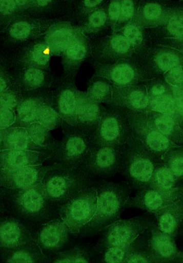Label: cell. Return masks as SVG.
Here are the masks:
<instances>
[{"instance_id": "cell-32", "label": "cell", "mask_w": 183, "mask_h": 263, "mask_svg": "<svg viewBox=\"0 0 183 263\" xmlns=\"http://www.w3.org/2000/svg\"><path fill=\"white\" fill-rule=\"evenodd\" d=\"M113 85L106 79L93 75L88 83L86 91L94 101L107 105L111 100Z\"/></svg>"}, {"instance_id": "cell-43", "label": "cell", "mask_w": 183, "mask_h": 263, "mask_svg": "<svg viewBox=\"0 0 183 263\" xmlns=\"http://www.w3.org/2000/svg\"><path fill=\"white\" fill-rule=\"evenodd\" d=\"M12 68L10 54L0 51V95L13 82Z\"/></svg>"}, {"instance_id": "cell-28", "label": "cell", "mask_w": 183, "mask_h": 263, "mask_svg": "<svg viewBox=\"0 0 183 263\" xmlns=\"http://www.w3.org/2000/svg\"><path fill=\"white\" fill-rule=\"evenodd\" d=\"M149 64L163 72L183 64V52L158 44L149 52Z\"/></svg>"}, {"instance_id": "cell-37", "label": "cell", "mask_w": 183, "mask_h": 263, "mask_svg": "<svg viewBox=\"0 0 183 263\" xmlns=\"http://www.w3.org/2000/svg\"><path fill=\"white\" fill-rule=\"evenodd\" d=\"M154 252L165 258L172 257L175 253V246L168 234L164 233L154 234L150 241Z\"/></svg>"}, {"instance_id": "cell-27", "label": "cell", "mask_w": 183, "mask_h": 263, "mask_svg": "<svg viewBox=\"0 0 183 263\" xmlns=\"http://www.w3.org/2000/svg\"><path fill=\"white\" fill-rule=\"evenodd\" d=\"M167 11V3L163 0H142L138 6L135 21L144 29H153L160 25Z\"/></svg>"}, {"instance_id": "cell-23", "label": "cell", "mask_w": 183, "mask_h": 263, "mask_svg": "<svg viewBox=\"0 0 183 263\" xmlns=\"http://www.w3.org/2000/svg\"><path fill=\"white\" fill-rule=\"evenodd\" d=\"M90 51L91 44L81 33L62 55L63 76L75 79L81 66L90 57Z\"/></svg>"}, {"instance_id": "cell-46", "label": "cell", "mask_w": 183, "mask_h": 263, "mask_svg": "<svg viewBox=\"0 0 183 263\" xmlns=\"http://www.w3.org/2000/svg\"><path fill=\"white\" fill-rule=\"evenodd\" d=\"M166 82L172 87H183V66L178 65L166 73Z\"/></svg>"}, {"instance_id": "cell-20", "label": "cell", "mask_w": 183, "mask_h": 263, "mask_svg": "<svg viewBox=\"0 0 183 263\" xmlns=\"http://www.w3.org/2000/svg\"><path fill=\"white\" fill-rule=\"evenodd\" d=\"M13 77L22 94L50 90L56 79L52 71L33 67L13 68Z\"/></svg>"}, {"instance_id": "cell-57", "label": "cell", "mask_w": 183, "mask_h": 263, "mask_svg": "<svg viewBox=\"0 0 183 263\" xmlns=\"http://www.w3.org/2000/svg\"><path fill=\"white\" fill-rule=\"evenodd\" d=\"M4 211L3 191L2 188H0V212L3 213Z\"/></svg>"}, {"instance_id": "cell-26", "label": "cell", "mask_w": 183, "mask_h": 263, "mask_svg": "<svg viewBox=\"0 0 183 263\" xmlns=\"http://www.w3.org/2000/svg\"><path fill=\"white\" fill-rule=\"evenodd\" d=\"M14 149L37 152L51 155L52 151L35 143L30 137L26 128L11 127L4 129L1 149Z\"/></svg>"}, {"instance_id": "cell-49", "label": "cell", "mask_w": 183, "mask_h": 263, "mask_svg": "<svg viewBox=\"0 0 183 263\" xmlns=\"http://www.w3.org/2000/svg\"><path fill=\"white\" fill-rule=\"evenodd\" d=\"M176 219L172 214L167 213L162 215L159 220V227L162 233L170 235L173 233L176 228Z\"/></svg>"}, {"instance_id": "cell-3", "label": "cell", "mask_w": 183, "mask_h": 263, "mask_svg": "<svg viewBox=\"0 0 183 263\" xmlns=\"http://www.w3.org/2000/svg\"><path fill=\"white\" fill-rule=\"evenodd\" d=\"M95 181L83 167L71 169L51 164L42 183L49 201L57 213L60 206Z\"/></svg>"}, {"instance_id": "cell-8", "label": "cell", "mask_w": 183, "mask_h": 263, "mask_svg": "<svg viewBox=\"0 0 183 263\" xmlns=\"http://www.w3.org/2000/svg\"><path fill=\"white\" fill-rule=\"evenodd\" d=\"M138 57L120 60L112 64L94 66V76L103 77L113 85H139L145 77L146 68Z\"/></svg>"}, {"instance_id": "cell-18", "label": "cell", "mask_w": 183, "mask_h": 263, "mask_svg": "<svg viewBox=\"0 0 183 263\" xmlns=\"http://www.w3.org/2000/svg\"><path fill=\"white\" fill-rule=\"evenodd\" d=\"M50 165H30L15 170L0 169V188L24 189L37 185Z\"/></svg>"}, {"instance_id": "cell-48", "label": "cell", "mask_w": 183, "mask_h": 263, "mask_svg": "<svg viewBox=\"0 0 183 263\" xmlns=\"http://www.w3.org/2000/svg\"><path fill=\"white\" fill-rule=\"evenodd\" d=\"M15 121V111L0 105V130L10 128Z\"/></svg>"}, {"instance_id": "cell-4", "label": "cell", "mask_w": 183, "mask_h": 263, "mask_svg": "<svg viewBox=\"0 0 183 263\" xmlns=\"http://www.w3.org/2000/svg\"><path fill=\"white\" fill-rule=\"evenodd\" d=\"M64 136L55 141L50 161L67 168L82 167L92 146V137L74 126L63 124Z\"/></svg>"}, {"instance_id": "cell-36", "label": "cell", "mask_w": 183, "mask_h": 263, "mask_svg": "<svg viewBox=\"0 0 183 263\" xmlns=\"http://www.w3.org/2000/svg\"><path fill=\"white\" fill-rule=\"evenodd\" d=\"M26 128L30 137L36 144L50 149L53 153L55 140L52 136L51 130L38 122L32 123Z\"/></svg>"}, {"instance_id": "cell-56", "label": "cell", "mask_w": 183, "mask_h": 263, "mask_svg": "<svg viewBox=\"0 0 183 263\" xmlns=\"http://www.w3.org/2000/svg\"><path fill=\"white\" fill-rule=\"evenodd\" d=\"M54 0H33L31 12H40L48 8Z\"/></svg>"}, {"instance_id": "cell-42", "label": "cell", "mask_w": 183, "mask_h": 263, "mask_svg": "<svg viewBox=\"0 0 183 263\" xmlns=\"http://www.w3.org/2000/svg\"><path fill=\"white\" fill-rule=\"evenodd\" d=\"M23 99V94L18 83L13 80L12 84L0 95V105L16 111Z\"/></svg>"}, {"instance_id": "cell-2", "label": "cell", "mask_w": 183, "mask_h": 263, "mask_svg": "<svg viewBox=\"0 0 183 263\" xmlns=\"http://www.w3.org/2000/svg\"><path fill=\"white\" fill-rule=\"evenodd\" d=\"M94 184L97 194V207L94 217L79 232L83 236L96 235L119 220L130 195L128 182L96 179Z\"/></svg>"}, {"instance_id": "cell-53", "label": "cell", "mask_w": 183, "mask_h": 263, "mask_svg": "<svg viewBox=\"0 0 183 263\" xmlns=\"http://www.w3.org/2000/svg\"><path fill=\"white\" fill-rule=\"evenodd\" d=\"M173 98L175 99L177 116L183 121V87H172Z\"/></svg>"}, {"instance_id": "cell-14", "label": "cell", "mask_w": 183, "mask_h": 263, "mask_svg": "<svg viewBox=\"0 0 183 263\" xmlns=\"http://www.w3.org/2000/svg\"><path fill=\"white\" fill-rule=\"evenodd\" d=\"M53 56L50 47L42 36L22 44L10 54L14 69L33 67L52 71L51 60Z\"/></svg>"}, {"instance_id": "cell-38", "label": "cell", "mask_w": 183, "mask_h": 263, "mask_svg": "<svg viewBox=\"0 0 183 263\" xmlns=\"http://www.w3.org/2000/svg\"><path fill=\"white\" fill-rule=\"evenodd\" d=\"M150 110L173 117L177 116L176 105L173 95L168 93L160 97L150 99Z\"/></svg>"}, {"instance_id": "cell-59", "label": "cell", "mask_w": 183, "mask_h": 263, "mask_svg": "<svg viewBox=\"0 0 183 263\" xmlns=\"http://www.w3.org/2000/svg\"><path fill=\"white\" fill-rule=\"evenodd\" d=\"M165 2H182L183 0H163Z\"/></svg>"}, {"instance_id": "cell-51", "label": "cell", "mask_w": 183, "mask_h": 263, "mask_svg": "<svg viewBox=\"0 0 183 263\" xmlns=\"http://www.w3.org/2000/svg\"><path fill=\"white\" fill-rule=\"evenodd\" d=\"M169 169L174 176H183V155L177 154L171 158Z\"/></svg>"}, {"instance_id": "cell-40", "label": "cell", "mask_w": 183, "mask_h": 263, "mask_svg": "<svg viewBox=\"0 0 183 263\" xmlns=\"http://www.w3.org/2000/svg\"><path fill=\"white\" fill-rule=\"evenodd\" d=\"M138 6L136 0H121L120 16L114 30V32L120 31L128 24L135 20Z\"/></svg>"}, {"instance_id": "cell-45", "label": "cell", "mask_w": 183, "mask_h": 263, "mask_svg": "<svg viewBox=\"0 0 183 263\" xmlns=\"http://www.w3.org/2000/svg\"><path fill=\"white\" fill-rule=\"evenodd\" d=\"M155 178L158 185L165 190L172 189L175 183L174 175L169 168L158 170L155 174Z\"/></svg>"}, {"instance_id": "cell-16", "label": "cell", "mask_w": 183, "mask_h": 263, "mask_svg": "<svg viewBox=\"0 0 183 263\" xmlns=\"http://www.w3.org/2000/svg\"><path fill=\"white\" fill-rule=\"evenodd\" d=\"M150 102L147 90L143 86L113 85L111 100L107 106L127 112L144 113L150 110Z\"/></svg>"}, {"instance_id": "cell-10", "label": "cell", "mask_w": 183, "mask_h": 263, "mask_svg": "<svg viewBox=\"0 0 183 263\" xmlns=\"http://www.w3.org/2000/svg\"><path fill=\"white\" fill-rule=\"evenodd\" d=\"M71 234L68 226L58 216L33 229V240L50 262V259L68 245Z\"/></svg>"}, {"instance_id": "cell-31", "label": "cell", "mask_w": 183, "mask_h": 263, "mask_svg": "<svg viewBox=\"0 0 183 263\" xmlns=\"http://www.w3.org/2000/svg\"><path fill=\"white\" fill-rule=\"evenodd\" d=\"M144 29L135 20L118 31L129 41L136 55L142 61L146 53L148 52V39Z\"/></svg>"}, {"instance_id": "cell-25", "label": "cell", "mask_w": 183, "mask_h": 263, "mask_svg": "<svg viewBox=\"0 0 183 263\" xmlns=\"http://www.w3.org/2000/svg\"><path fill=\"white\" fill-rule=\"evenodd\" d=\"M51 158L46 153L22 150L0 151V169L15 170L24 166L43 164Z\"/></svg>"}, {"instance_id": "cell-9", "label": "cell", "mask_w": 183, "mask_h": 263, "mask_svg": "<svg viewBox=\"0 0 183 263\" xmlns=\"http://www.w3.org/2000/svg\"><path fill=\"white\" fill-rule=\"evenodd\" d=\"M134 57H138L132 46L119 32H115L91 44L90 58L93 66L112 64Z\"/></svg>"}, {"instance_id": "cell-21", "label": "cell", "mask_w": 183, "mask_h": 263, "mask_svg": "<svg viewBox=\"0 0 183 263\" xmlns=\"http://www.w3.org/2000/svg\"><path fill=\"white\" fill-rule=\"evenodd\" d=\"M82 33L81 29L67 22H54L43 35L53 55L62 56L64 52Z\"/></svg>"}, {"instance_id": "cell-41", "label": "cell", "mask_w": 183, "mask_h": 263, "mask_svg": "<svg viewBox=\"0 0 183 263\" xmlns=\"http://www.w3.org/2000/svg\"><path fill=\"white\" fill-rule=\"evenodd\" d=\"M148 121L153 127L167 137L178 133V127L173 116L159 114L155 116L152 120L148 119Z\"/></svg>"}, {"instance_id": "cell-55", "label": "cell", "mask_w": 183, "mask_h": 263, "mask_svg": "<svg viewBox=\"0 0 183 263\" xmlns=\"http://www.w3.org/2000/svg\"><path fill=\"white\" fill-rule=\"evenodd\" d=\"M18 10V16L27 15L31 13L33 0H15Z\"/></svg>"}, {"instance_id": "cell-29", "label": "cell", "mask_w": 183, "mask_h": 263, "mask_svg": "<svg viewBox=\"0 0 183 263\" xmlns=\"http://www.w3.org/2000/svg\"><path fill=\"white\" fill-rule=\"evenodd\" d=\"M1 259L10 263L50 262L34 240L1 253Z\"/></svg>"}, {"instance_id": "cell-52", "label": "cell", "mask_w": 183, "mask_h": 263, "mask_svg": "<svg viewBox=\"0 0 183 263\" xmlns=\"http://www.w3.org/2000/svg\"><path fill=\"white\" fill-rule=\"evenodd\" d=\"M146 88L147 90L150 99L160 97L168 93L166 86L159 82L150 83Z\"/></svg>"}, {"instance_id": "cell-7", "label": "cell", "mask_w": 183, "mask_h": 263, "mask_svg": "<svg viewBox=\"0 0 183 263\" xmlns=\"http://www.w3.org/2000/svg\"><path fill=\"white\" fill-rule=\"evenodd\" d=\"M131 133L127 113L116 107L107 106L92 136L94 144L121 147Z\"/></svg>"}, {"instance_id": "cell-33", "label": "cell", "mask_w": 183, "mask_h": 263, "mask_svg": "<svg viewBox=\"0 0 183 263\" xmlns=\"http://www.w3.org/2000/svg\"><path fill=\"white\" fill-rule=\"evenodd\" d=\"M163 203V198L159 193L154 190L148 189L143 191L135 197L129 198L126 207H138L156 211L162 207Z\"/></svg>"}, {"instance_id": "cell-6", "label": "cell", "mask_w": 183, "mask_h": 263, "mask_svg": "<svg viewBox=\"0 0 183 263\" xmlns=\"http://www.w3.org/2000/svg\"><path fill=\"white\" fill-rule=\"evenodd\" d=\"M94 184V182L79 191L57 210L58 216L66 223L73 234H79L94 216L97 207V194Z\"/></svg>"}, {"instance_id": "cell-58", "label": "cell", "mask_w": 183, "mask_h": 263, "mask_svg": "<svg viewBox=\"0 0 183 263\" xmlns=\"http://www.w3.org/2000/svg\"><path fill=\"white\" fill-rule=\"evenodd\" d=\"M4 134V130H0V149H1V146L2 144V141L3 139Z\"/></svg>"}, {"instance_id": "cell-17", "label": "cell", "mask_w": 183, "mask_h": 263, "mask_svg": "<svg viewBox=\"0 0 183 263\" xmlns=\"http://www.w3.org/2000/svg\"><path fill=\"white\" fill-rule=\"evenodd\" d=\"M33 229L16 218L0 212V254L33 241Z\"/></svg>"}, {"instance_id": "cell-35", "label": "cell", "mask_w": 183, "mask_h": 263, "mask_svg": "<svg viewBox=\"0 0 183 263\" xmlns=\"http://www.w3.org/2000/svg\"><path fill=\"white\" fill-rule=\"evenodd\" d=\"M108 25L107 8L102 7L92 11L87 15L86 21L81 30L85 36H92L103 31Z\"/></svg>"}, {"instance_id": "cell-22", "label": "cell", "mask_w": 183, "mask_h": 263, "mask_svg": "<svg viewBox=\"0 0 183 263\" xmlns=\"http://www.w3.org/2000/svg\"><path fill=\"white\" fill-rule=\"evenodd\" d=\"M166 3V15L159 26L150 29L151 34L157 40L182 39L183 1Z\"/></svg>"}, {"instance_id": "cell-39", "label": "cell", "mask_w": 183, "mask_h": 263, "mask_svg": "<svg viewBox=\"0 0 183 263\" xmlns=\"http://www.w3.org/2000/svg\"><path fill=\"white\" fill-rule=\"evenodd\" d=\"M129 247H110L94 252L96 262H124Z\"/></svg>"}, {"instance_id": "cell-12", "label": "cell", "mask_w": 183, "mask_h": 263, "mask_svg": "<svg viewBox=\"0 0 183 263\" xmlns=\"http://www.w3.org/2000/svg\"><path fill=\"white\" fill-rule=\"evenodd\" d=\"M145 226L141 218L117 220L101 232L98 243L93 248L94 252L110 247L130 246L143 232Z\"/></svg>"}, {"instance_id": "cell-54", "label": "cell", "mask_w": 183, "mask_h": 263, "mask_svg": "<svg viewBox=\"0 0 183 263\" xmlns=\"http://www.w3.org/2000/svg\"><path fill=\"white\" fill-rule=\"evenodd\" d=\"M158 44L173 48L183 52V38L182 39H162L157 40Z\"/></svg>"}, {"instance_id": "cell-44", "label": "cell", "mask_w": 183, "mask_h": 263, "mask_svg": "<svg viewBox=\"0 0 183 263\" xmlns=\"http://www.w3.org/2000/svg\"><path fill=\"white\" fill-rule=\"evenodd\" d=\"M18 16L15 0H4L0 4V33H3L9 24Z\"/></svg>"}, {"instance_id": "cell-13", "label": "cell", "mask_w": 183, "mask_h": 263, "mask_svg": "<svg viewBox=\"0 0 183 263\" xmlns=\"http://www.w3.org/2000/svg\"><path fill=\"white\" fill-rule=\"evenodd\" d=\"M54 21L22 15L9 24L4 33V45L16 48L22 44L43 35Z\"/></svg>"}, {"instance_id": "cell-30", "label": "cell", "mask_w": 183, "mask_h": 263, "mask_svg": "<svg viewBox=\"0 0 183 263\" xmlns=\"http://www.w3.org/2000/svg\"><path fill=\"white\" fill-rule=\"evenodd\" d=\"M50 262H96L94 249L84 245H76L57 253L50 259Z\"/></svg>"}, {"instance_id": "cell-60", "label": "cell", "mask_w": 183, "mask_h": 263, "mask_svg": "<svg viewBox=\"0 0 183 263\" xmlns=\"http://www.w3.org/2000/svg\"><path fill=\"white\" fill-rule=\"evenodd\" d=\"M4 1V0H0V4L3 3Z\"/></svg>"}, {"instance_id": "cell-50", "label": "cell", "mask_w": 183, "mask_h": 263, "mask_svg": "<svg viewBox=\"0 0 183 263\" xmlns=\"http://www.w3.org/2000/svg\"><path fill=\"white\" fill-rule=\"evenodd\" d=\"M106 0H83L81 4V13L87 16L92 11L102 7Z\"/></svg>"}, {"instance_id": "cell-11", "label": "cell", "mask_w": 183, "mask_h": 263, "mask_svg": "<svg viewBox=\"0 0 183 263\" xmlns=\"http://www.w3.org/2000/svg\"><path fill=\"white\" fill-rule=\"evenodd\" d=\"M121 147L94 144L82 167L93 179L108 178L120 172Z\"/></svg>"}, {"instance_id": "cell-47", "label": "cell", "mask_w": 183, "mask_h": 263, "mask_svg": "<svg viewBox=\"0 0 183 263\" xmlns=\"http://www.w3.org/2000/svg\"><path fill=\"white\" fill-rule=\"evenodd\" d=\"M121 9V0H110L107 8L108 23L114 31L119 18Z\"/></svg>"}, {"instance_id": "cell-34", "label": "cell", "mask_w": 183, "mask_h": 263, "mask_svg": "<svg viewBox=\"0 0 183 263\" xmlns=\"http://www.w3.org/2000/svg\"><path fill=\"white\" fill-rule=\"evenodd\" d=\"M37 122L50 130L63 125V119L55 109L53 103L52 89L40 107L37 116Z\"/></svg>"}, {"instance_id": "cell-19", "label": "cell", "mask_w": 183, "mask_h": 263, "mask_svg": "<svg viewBox=\"0 0 183 263\" xmlns=\"http://www.w3.org/2000/svg\"><path fill=\"white\" fill-rule=\"evenodd\" d=\"M106 109L103 104L92 100L86 91L77 90V103L74 125L91 137Z\"/></svg>"}, {"instance_id": "cell-15", "label": "cell", "mask_w": 183, "mask_h": 263, "mask_svg": "<svg viewBox=\"0 0 183 263\" xmlns=\"http://www.w3.org/2000/svg\"><path fill=\"white\" fill-rule=\"evenodd\" d=\"M75 79L64 76L56 78L52 89L53 103L63 119V124L74 125L77 103Z\"/></svg>"}, {"instance_id": "cell-24", "label": "cell", "mask_w": 183, "mask_h": 263, "mask_svg": "<svg viewBox=\"0 0 183 263\" xmlns=\"http://www.w3.org/2000/svg\"><path fill=\"white\" fill-rule=\"evenodd\" d=\"M51 90L23 93V99L15 111L16 121L11 127L27 128L32 123L37 122L40 107Z\"/></svg>"}, {"instance_id": "cell-1", "label": "cell", "mask_w": 183, "mask_h": 263, "mask_svg": "<svg viewBox=\"0 0 183 263\" xmlns=\"http://www.w3.org/2000/svg\"><path fill=\"white\" fill-rule=\"evenodd\" d=\"M3 213L37 227L58 216L40 183L24 189H3Z\"/></svg>"}, {"instance_id": "cell-5", "label": "cell", "mask_w": 183, "mask_h": 263, "mask_svg": "<svg viewBox=\"0 0 183 263\" xmlns=\"http://www.w3.org/2000/svg\"><path fill=\"white\" fill-rule=\"evenodd\" d=\"M143 143L131 133L121 147V172L133 187L140 188L148 183L154 174V165L145 151Z\"/></svg>"}]
</instances>
